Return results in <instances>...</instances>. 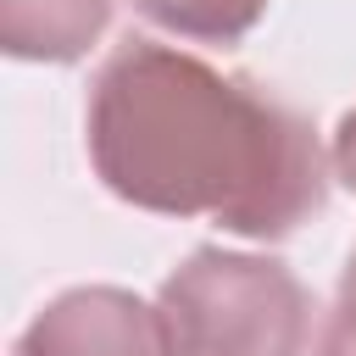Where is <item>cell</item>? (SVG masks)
Returning a JSON list of instances; mask_svg holds the SVG:
<instances>
[{"instance_id":"obj_1","label":"cell","mask_w":356,"mask_h":356,"mask_svg":"<svg viewBox=\"0 0 356 356\" xmlns=\"http://www.w3.org/2000/svg\"><path fill=\"white\" fill-rule=\"evenodd\" d=\"M83 139L95 178L139 211L217 217L245 239H284L323 211L317 128L178 44H117L89 83Z\"/></svg>"},{"instance_id":"obj_2","label":"cell","mask_w":356,"mask_h":356,"mask_svg":"<svg viewBox=\"0 0 356 356\" xmlns=\"http://www.w3.org/2000/svg\"><path fill=\"white\" fill-rule=\"evenodd\" d=\"M156 328L161 356H306L312 295L273 256L200 245L167 273Z\"/></svg>"},{"instance_id":"obj_3","label":"cell","mask_w":356,"mask_h":356,"mask_svg":"<svg viewBox=\"0 0 356 356\" xmlns=\"http://www.w3.org/2000/svg\"><path fill=\"white\" fill-rule=\"evenodd\" d=\"M11 356H161L156 306L117 284L67 289L17 334Z\"/></svg>"},{"instance_id":"obj_4","label":"cell","mask_w":356,"mask_h":356,"mask_svg":"<svg viewBox=\"0 0 356 356\" xmlns=\"http://www.w3.org/2000/svg\"><path fill=\"white\" fill-rule=\"evenodd\" d=\"M111 22V0H0V44L17 61H78Z\"/></svg>"},{"instance_id":"obj_5","label":"cell","mask_w":356,"mask_h":356,"mask_svg":"<svg viewBox=\"0 0 356 356\" xmlns=\"http://www.w3.org/2000/svg\"><path fill=\"white\" fill-rule=\"evenodd\" d=\"M134 11L178 39H200V44H234L245 39L267 0H134Z\"/></svg>"},{"instance_id":"obj_6","label":"cell","mask_w":356,"mask_h":356,"mask_svg":"<svg viewBox=\"0 0 356 356\" xmlns=\"http://www.w3.org/2000/svg\"><path fill=\"white\" fill-rule=\"evenodd\" d=\"M317 356H356V250L339 273V300L323 323V339H317Z\"/></svg>"},{"instance_id":"obj_7","label":"cell","mask_w":356,"mask_h":356,"mask_svg":"<svg viewBox=\"0 0 356 356\" xmlns=\"http://www.w3.org/2000/svg\"><path fill=\"white\" fill-rule=\"evenodd\" d=\"M334 178L356 195V106L339 117V128H334Z\"/></svg>"}]
</instances>
